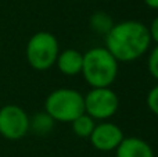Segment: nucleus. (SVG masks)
<instances>
[{"mask_svg": "<svg viewBox=\"0 0 158 157\" xmlns=\"http://www.w3.org/2000/svg\"><path fill=\"white\" fill-rule=\"evenodd\" d=\"M150 32L139 21H122L106 35V49L117 61H133L147 52Z\"/></svg>", "mask_w": 158, "mask_h": 157, "instance_id": "obj_1", "label": "nucleus"}, {"mask_svg": "<svg viewBox=\"0 0 158 157\" xmlns=\"http://www.w3.org/2000/svg\"><path fill=\"white\" fill-rule=\"evenodd\" d=\"M82 74L93 89L108 88L118 75V61L106 47H94L83 54Z\"/></svg>", "mask_w": 158, "mask_h": 157, "instance_id": "obj_2", "label": "nucleus"}, {"mask_svg": "<svg viewBox=\"0 0 158 157\" xmlns=\"http://www.w3.org/2000/svg\"><path fill=\"white\" fill-rule=\"evenodd\" d=\"M44 113L49 114L53 121L72 122L85 113V97L75 89H56L44 102Z\"/></svg>", "mask_w": 158, "mask_h": 157, "instance_id": "obj_3", "label": "nucleus"}, {"mask_svg": "<svg viewBox=\"0 0 158 157\" xmlns=\"http://www.w3.org/2000/svg\"><path fill=\"white\" fill-rule=\"evenodd\" d=\"M58 42L56 36L46 31L36 32L27 45V60L33 70L46 71L57 61Z\"/></svg>", "mask_w": 158, "mask_h": 157, "instance_id": "obj_4", "label": "nucleus"}, {"mask_svg": "<svg viewBox=\"0 0 158 157\" xmlns=\"http://www.w3.org/2000/svg\"><path fill=\"white\" fill-rule=\"evenodd\" d=\"M119 100L108 88H94L85 96V113L93 120H107L118 110Z\"/></svg>", "mask_w": 158, "mask_h": 157, "instance_id": "obj_5", "label": "nucleus"}, {"mask_svg": "<svg viewBox=\"0 0 158 157\" xmlns=\"http://www.w3.org/2000/svg\"><path fill=\"white\" fill-rule=\"evenodd\" d=\"M29 131V117L27 111L15 104L0 108V135L8 141H18Z\"/></svg>", "mask_w": 158, "mask_h": 157, "instance_id": "obj_6", "label": "nucleus"}, {"mask_svg": "<svg viewBox=\"0 0 158 157\" xmlns=\"http://www.w3.org/2000/svg\"><path fill=\"white\" fill-rule=\"evenodd\" d=\"M89 139L93 147L97 150L110 152L119 146V143L123 141V134L122 129L112 122H103L96 125Z\"/></svg>", "mask_w": 158, "mask_h": 157, "instance_id": "obj_7", "label": "nucleus"}, {"mask_svg": "<svg viewBox=\"0 0 158 157\" xmlns=\"http://www.w3.org/2000/svg\"><path fill=\"white\" fill-rule=\"evenodd\" d=\"M117 157H154L153 149L140 138H128L117 147Z\"/></svg>", "mask_w": 158, "mask_h": 157, "instance_id": "obj_8", "label": "nucleus"}, {"mask_svg": "<svg viewBox=\"0 0 158 157\" xmlns=\"http://www.w3.org/2000/svg\"><path fill=\"white\" fill-rule=\"evenodd\" d=\"M57 67L65 75H77L82 72L83 66V54L75 49L64 50L57 57Z\"/></svg>", "mask_w": 158, "mask_h": 157, "instance_id": "obj_9", "label": "nucleus"}, {"mask_svg": "<svg viewBox=\"0 0 158 157\" xmlns=\"http://www.w3.org/2000/svg\"><path fill=\"white\" fill-rule=\"evenodd\" d=\"M94 127V120L90 116H87L86 113H83L82 116H79L78 118L72 121V129L79 138H90Z\"/></svg>", "mask_w": 158, "mask_h": 157, "instance_id": "obj_10", "label": "nucleus"}, {"mask_svg": "<svg viewBox=\"0 0 158 157\" xmlns=\"http://www.w3.org/2000/svg\"><path fill=\"white\" fill-rule=\"evenodd\" d=\"M90 27L97 33L107 35L110 32V29L114 27V24H112V19L108 14L100 11V13H96L92 15V18H90Z\"/></svg>", "mask_w": 158, "mask_h": 157, "instance_id": "obj_11", "label": "nucleus"}, {"mask_svg": "<svg viewBox=\"0 0 158 157\" xmlns=\"http://www.w3.org/2000/svg\"><path fill=\"white\" fill-rule=\"evenodd\" d=\"M53 118L46 113L36 114L32 120H29V129L32 128L38 135H44L53 128Z\"/></svg>", "mask_w": 158, "mask_h": 157, "instance_id": "obj_12", "label": "nucleus"}, {"mask_svg": "<svg viewBox=\"0 0 158 157\" xmlns=\"http://www.w3.org/2000/svg\"><path fill=\"white\" fill-rule=\"evenodd\" d=\"M148 71L158 81V45L150 53V57H148Z\"/></svg>", "mask_w": 158, "mask_h": 157, "instance_id": "obj_13", "label": "nucleus"}, {"mask_svg": "<svg viewBox=\"0 0 158 157\" xmlns=\"http://www.w3.org/2000/svg\"><path fill=\"white\" fill-rule=\"evenodd\" d=\"M147 106L151 113L158 116V85L154 86L147 95Z\"/></svg>", "mask_w": 158, "mask_h": 157, "instance_id": "obj_14", "label": "nucleus"}, {"mask_svg": "<svg viewBox=\"0 0 158 157\" xmlns=\"http://www.w3.org/2000/svg\"><path fill=\"white\" fill-rule=\"evenodd\" d=\"M148 32H150V38L158 43V17H156L154 21L151 22V27L148 29Z\"/></svg>", "mask_w": 158, "mask_h": 157, "instance_id": "obj_15", "label": "nucleus"}, {"mask_svg": "<svg viewBox=\"0 0 158 157\" xmlns=\"http://www.w3.org/2000/svg\"><path fill=\"white\" fill-rule=\"evenodd\" d=\"M144 3L151 8H158V0H144Z\"/></svg>", "mask_w": 158, "mask_h": 157, "instance_id": "obj_16", "label": "nucleus"}]
</instances>
